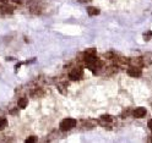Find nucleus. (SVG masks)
I'll return each mask as SVG.
<instances>
[{"mask_svg": "<svg viewBox=\"0 0 152 143\" xmlns=\"http://www.w3.org/2000/svg\"><path fill=\"white\" fill-rule=\"evenodd\" d=\"M76 120L75 119H64L60 122V130L61 131H69L72 127H75Z\"/></svg>", "mask_w": 152, "mask_h": 143, "instance_id": "1", "label": "nucleus"}, {"mask_svg": "<svg viewBox=\"0 0 152 143\" xmlns=\"http://www.w3.org/2000/svg\"><path fill=\"white\" fill-rule=\"evenodd\" d=\"M146 114H147V110H146L145 108H136L135 110L132 111V115H134V117H136V119L145 117Z\"/></svg>", "mask_w": 152, "mask_h": 143, "instance_id": "2", "label": "nucleus"}, {"mask_svg": "<svg viewBox=\"0 0 152 143\" xmlns=\"http://www.w3.org/2000/svg\"><path fill=\"white\" fill-rule=\"evenodd\" d=\"M69 77H70V79H72V81H79V79H81V77H82V70H80V69L72 70V71L70 72Z\"/></svg>", "mask_w": 152, "mask_h": 143, "instance_id": "3", "label": "nucleus"}, {"mask_svg": "<svg viewBox=\"0 0 152 143\" xmlns=\"http://www.w3.org/2000/svg\"><path fill=\"white\" fill-rule=\"evenodd\" d=\"M128 75L131 77H140L141 76V70L137 66H131L128 69Z\"/></svg>", "mask_w": 152, "mask_h": 143, "instance_id": "4", "label": "nucleus"}, {"mask_svg": "<svg viewBox=\"0 0 152 143\" xmlns=\"http://www.w3.org/2000/svg\"><path fill=\"white\" fill-rule=\"evenodd\" d=\"M129 64H130L131 66H137V67H141V66L144 65V60L141 59V58H132V59L129 60Z\"/></svg>", "mask_w": 152, "mask_h": 143, "instance_id": "5", "label": "nucleus"}, {"mask_svg": "<svg viewBox=\"0 0 152 143\" xmlns=\"http://www.w3.org/2000/svg\"><path fill=\"white\" fill-rule=\"evenodd\" d=\"M113 122V117L109 115H103L101 117V123H103V125H110Z\"/></svg>", "mask_w": 152, "mask_h": 143, "instance_id": "6", "label": "nucleus"}, {"mask_svg": "<svg viewBox=\"0 0 152 143\" xmlns=\"http://www.w3.org/2000/svg\"><path fill=\"white\" fill-rule=\"evenodd\" d=\"M87 14L90 16H97V15H100V9L93 8V6H90V8H87Z\"/></svg>", "mask_w": 152, "mask_h": 143, "instance_id": "7", "label": "nucleus"}, {"mask_svg": "<svg viewBox=\"0 0 152 143\" xmlns=\"http://www.w3.org/2000/svg\"><path fill=\"white\" fill-rule=\"evenodd\" d=\"M1 11H3V14H11L14 11V9L10 5H3L1 6Z\"/></svg>", "mask_w": 152, "mask_h": 143, "instance_id": "8", "label": "nucleus"}, {"mask_svg": "<svg viewBox=\"0 0 152 143\" xmlns=\"http://www.w3.org/2000/svg\"><path fill=\"white\" fill-rule=\"evenodd\" d=\"M26 107H27V99L22 98V99L19 100V108H20V109H25Z\"/></svg>", "mask_w": 152, "mask_h": 143, "instance_id": "9", "label": "nucleus"}, {"mask_svg": "<svg viewBox=\"0 0 152 143\" xmlns=\"http://www.w3.org/2000/svg\"><path fill=\"white\" fill-rule=\"evenodd\" d=\"M36 141H37V137H36V136H30L28 138H26V142H27V143L36 142Z\"/></svg>", "mask_w": 152, "mask_h": 143, "instance_id": "10", "label": "nucleus"}, {"mask_svg": "<svg viewBox=\"0 0 152 143\" xmlns=\"http://www.w3.org/2000/svg\"><path fill=\"white\" fill-rule=\"evenodd\" d=\"M152 37V32H146L144 34V39L145 40H150V38Z\"/></svg>", "mask_w": 152, "mask_h": 143, "instance_id": "11", "label": "nucleus"}, {"mask_svg": "<svg viewBox=\"0 0 152 143\" xmlns=\"http://www.w3.org/2000/svg\"><path fill=\"white\" fill-rule=\"evenodd\" d=\"M8 125V121L5 119H0V128H4L5 126Z\"/></svg>", "mask_w": 152, "mask_h": 143, "instance_id": "12", "label": "nucleus"}, {"mask_svg": "<svg viewBox=\"0 0 152 143\" xmlns=\"http://www.w3.org/2000/svg\"><path fill=\"white\" fill-rule=\"evenodd\" d=\"M42 95V91L40 89H36L34 92H32V97H39Z\"/></svg>", "mask_w": 152, "mask_h": 143, "instance_id": "13", "label": "nucleus"}, {"mask_svg": "<svg viewBox=\"0 0 152 143\" xmlns=\"http://www.w3.org/2000/svg\"><path fill=\"white\" fill-rule=\"evenodd\" d=\"M147 126H148V128H150V130H151V131H152V120H150V121H148Z\"/></svg>", "mask_w": 152, "mask_h": 143, "instance_id": "14", "label": "nucleus"}, {"mask_svg": "<svg viewBox=\"0 0 152 143\" xmlns=\"http://www.w3.org/2000/svg\"><path fill=\"white\" fill-rule=\"evenodd\" d=\"M91 0H79V3H90Z\"/></svg>", "mask_w": 152, "mask_h": 143, "instance_id": "15", "label": "nucleus"}, {"mask_svg": "<svg viewBox=\"0 0 152 143\" xmlns=\"http://www.w3.org/2000/svg\"><path fill=\"white\" fill-rule=\"evenodd\" d=\"M12 3H16V4H20L21 3V0H11Z\"/></svg>", "mask_w": 152, "mask_h": 143, "instance_id": "16", "label": "nucleus"}, {"mask_svg": "<svg viewBox=\"0 0 152 143\" xmlns=\"http://www.w3.org/2000/svg\"><path fill=\"white\" fill-rule=\"evenodd\" d=\"M10 113H11L12 115H14V114H15V115H16V114H17V110H11V111H10Z\"/></svg>", "mask_w": 152, "mask_h": 143, "instance_id": "17", "label": "nucleus"}, {"mask_svg": "<svg viewBox=\"0 0 152 143\" xmlns=\"http://www.w3.org/2000/svg\"><path fill=\"white\" fill-rule=\"evenodd\" d=\"M8 0H0V3H6Z\"/></svg>", "mask_w": 152, "mask_h": 143, "instance_id": "18", "label": "nucleus"}, {"mask_svg": "<svg viewBox=\"0 0 152 143\" xmlns=\"http://www.w3.org/2000/svg\"><path fill=\"white\" fill-rule=\"evenodd\" d=\"M150 141H151V142H152V136H151V137H150Z\"/></svg>", "mask_w": 152, "mask_h": 143, "instance_id": "19", "label": "nucleus"}]
</instances>
